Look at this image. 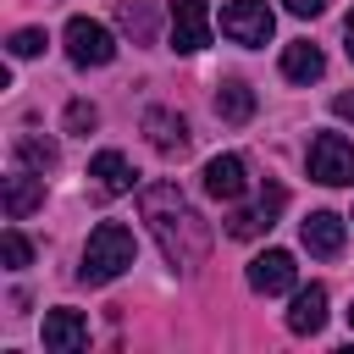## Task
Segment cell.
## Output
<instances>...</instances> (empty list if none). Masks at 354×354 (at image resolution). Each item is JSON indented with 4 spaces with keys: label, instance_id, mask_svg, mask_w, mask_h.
<instances>
[{
    "label": "cell",
    "instance_id": "1",
    "mask_svg": "<svg viewBox=\"0 0 354 354\" xmlns=\"http://www.w3.org/2000/svg\"><path fill=\"white\" fill-rule=\"evenodd\" d=\"M138 210H144V221H149V232H155V243H160V254H166L171 271H194V266L210 254V227H205V216L188 205V194H183L177 183H149V188H138Z\"/></svg>",
    "mask_w": 354,
    "mask_h": 354
},
{
    "label": "cell",
    "instance_id": "2",
    "mask_svg": "<svg viewBox=\"0 0 354 354\" xmlns=\"http://www.w3.org/2000/svg\"><path fill=\"white\" fill-rule=\"evenodd\" d=\"M133 254H138V243H133V232L122 227V221H100L94 232H88V243H83V266H77V277L83 282H116L127 266H133Z\"/></svg>",
    "mask_w": 354,
    "mask_h": 354
},
{
    "label": "cell",
    "instance_id": "3",
    "mask_svg": "<svg viewBox=\"0 0 354 354\" xmlns=\"http://www.w3.org/2000/svg\"><path fill=\"white\" fill-rule=\"evenodd\" d=\"M304 166H310L315 183H326V188H348V183H354V144H348L343 133H315Z\"/></svg>",
    "mask_w": 354,
    "mask_h": 354
},
{
    "label": "cell",
    "instance_id": "4",
    "mask_svg": "<svg viewBox=\"0 0 354 354\" xmlns=\"http://www.w3.org/2000/svg\"><path fill=\"white\" fill-rule=\"evenodd\" d=\"M271 28H277V17H271L266 0H227V6H221V33H227L232 44H243V50L271 44Z\"/></svg>",
    "mask_w": 354,
    "mask_h": 354
},
{
    "label": "cell",
    "instance_id": "5",
    "mask_svg": "<svg viewBox=\"0 0 354 354\" xmlns=\"http://www.w3.org/2000/svg\"><path fill=\"white\" fill-rule=\"evenodd\" d=\"M61 39H66V55H72V66H105V61L116 55V39H111V28H105V22H94V17H72Z\"/></svg>",
    "mask_w": 354,
    "mask_h": 354
},
{
    "label": "cell",
    "instance_id": "6",
    "mask_svg": "<svg viewBox=\"0 0 354 354\" xmlns=\"http://www.w3.org/2000/svg\"><path fill=\"white\" fill-rule=\"evenodd\" d=\"M210 44V6L205 0H171V50L199 55Z\"/></svg>",
    "mask_w": 354,
    "mask_h": 354
},
{
    "label": "cell",
    "instance_id": "7",
    "mask_svg": "<svg viewBox=\"0 0 354 354\" xmlns=\"http://www.w3.org/2000/svg\"><path fill=\"white\" fill-rule=\"evenodd\" d=\"M293 282H299V266H293L288 249H266V254L249 260V288L254 293L277 299V293H293Z\"/></svg>",
    "mask_w": 354,
    "mask_h": 354
},
{
    "label": "cell",
    "instance_id": "8",
    "mask_svg": "<svg viewBox=\"0 0 354 354\" xmlns=\"http://www.w3.org/2000/svg\"><path fill=\"white\" fill-rule=\"evenodd\" d=\"M299 243H304L315 260H337V254H343V243H348V227H343V216L315 210V216H304V221H299Z\"/></svg>",
    "mask_w": 354,
    "mask_h": 354
},
{
    "label": "cell",
    "instance_id": "9",
    "mask_svg": "<svg viewBox=\"0 0 354 354\" xmlns=\"http://www.w3.org/2000/svg\"><path fill=\"white\" fill-rule=\"evenodd\" d=\"M282 205H288V194H282L277 183H266L260 199H254V210H232V216H227V232H232V238H260L266 227H277Z\"/></svg>",
    "mask_w": 354,
    "mask_h": 354
},
{
    "label": "cell",
    "instance_id": "10",
    "mask_svg": "<svg viewBox=\"0 0 354 354\" xmlns=\"http://www.w3.org/2000/svg\"><path fill=\"white\" fill-rule=\"evenodd\" d=\"M83 343H88V315L83 310H66L61 304V310L44 315V348L50 354H77Z\"/></svg>",
    "mask_w": 354,
    "mask_h": 354
},
{
    "label": "cell",
    "instance_id": "11",
    "mask_svg": "<svg viewBox=\"0 0 354 354\" xmlns=\"http://www.w3.org/2000/svg\"><path fill=\"white\" fill-rule=\"evenodd\" d=\"M0 205H6V216L11 221H22V216H33L39 205H44V171H11L6 177V188H0Z\"/></svg>",
    "mask_w": 354,
    "mask_h": 354
},
{
    "label": "cell",
    "instance_id": "12",
    "mask_svg": "<svg viewBox=\"0 0 354 354\" xmlns=\"http://www.w3.org/2000/svg\"><path fill=\"white\" fill-rule=\"evenodd\" d=\"M243 188H249V171H243L238 155H210V160H205V194H210V199L232 205Z\"/></svg>",
    "mask_w": 354,
    "mask_h": 354
},
{
    "label": "cell",
    "instance_id": "13",
    "mask_svg": "<svg viewBox=\"0 0 354 354\" xmlns=\"http://www.w3.org/2000/svg\"><path fill=\"white\" fill-rule=\"evenodd\" d=\"M321 326H326V288H321V282H310V288H299V293H293L288 332H299V337H315Z\"/></svg>",
    "mask_w": 354,
    "mask_h": 354
},
{
    "label": "cell",
    "instance_id": "14",
    "mask_svg": "<svg viewBox=\"0 0 354 354\" xmlns=\"http://www.w3.org/2000/svg\"><path fill=\"white\" fill-rule=\"evenodd\" d=\"M321 72H326V55H321V44L299 39V44H288V50H282V77H288V83H315Z\"/></svg>",
    "mask_w": 354,
    "mask_h": 354
},
{
    "label": "cell",
    "instance_id": "15",
    "mask_svg": "<svg viewBox=\"0 0 354 354\" xmlns=\"http://www.w3.org/2000/svg\"><path fill=\"white\" fill-rule=\"evenodd\" d=\"M144 133H149V144H155L160 155H183V149H188V122L171 116V111H149V116H144Z\"/></svg>",
    "mask_w": 354,
    "mask_h": 354
},
{
    "label": "cell",
    "instance_id": "16",
    "mask_svg": "<svg viewBox=\"0 0 354 354\" xmlns=\"http://www.w3.org/2000/svg\"><path fill=\"white\" fill-rule=\"evenodd\" d=\"M88 177H94L105 194H133V166H127V155H116V149H100V155L88 160Z\"/></svg>",
    "mask_w": 354,
    "mask_h": 354
},
{
    "label": "cell",
    "instance_id": "17",
    "mask_svg": "<svg viewBox=\"0 0 354 354\" xmlns=\"http://www.w3.org/2000/svg\"><path fill=\"white\" fill-rule=\"evenodd\" d=\"M216 116H221V122H232V127H243V122L254 116V88H249V83H238V77H227V83L216 88Z\"/></svg>",
    "mask_w": 354,
    "mask_h": 354
},
{
    "label": "cell",
    "instance_id": "18",
    "mask_svg": "<svg viewBox=\"0 0 354 354\" xmlns=\"http://www.w3.org/2000/svg\"><path fill=\"white\" fill-rule=\"evenodd\" d=\"M17 160H22V166H33V171H50V166H55V144H50V138L22 133V138H17Z\"/></svg>",
    "mask_w": 354,
    "mask_h": 354
},
{
    "label": "cell",
    "instance_id": "19",
    "mask_svg": "<svg viewBox=\"0 0 354 354\" xmlns=\"http://www.w3.org/2000/svg\"><path fill=\"white\" fill-rule=\"evenodd\" d=\"M122 28H127L138 44H149V39H155V11H149L144 0H127V6H122Z\"/></svg>",
    "mask_w": 354,
    "mask_h": 354
},
{
    "label": "cell",
    "instance_id": "20",
    "mask_svg": "<svg viewBox=\"0 0 354 354\" xmlns=\"http://www.w3.org/2000/svg\"><path fill=\"white\" fill-rule=\"evenodd\" d=\"M0 254H6V271H22V266H33V243H28L17 227H6V232H0Z\"/></svg>",
    "mask_w": 354,
    "mask_h": 354
},
{
    "label": "cell",
    "instance_id": "21",
    "mask_svg": "<svg viewBox=\"0 0 354 354\" xmlns=\"http://www.w3.org/2000/svg\"><path fill=\"white\" fill-rule=\"evenodd\" d=\"M6 50H11L17 61H28V55H39V50H44V33H39V28H17Z\"/></svg>",
    "mask_w": 354,
    "mask_h": 354
},
{
    "label": "cell",
    "instance_id": "22",
    "mask_svg": "<svg viewBox=\"0 0 354 354\" xmlns=\"http://www.w3.org/2000/svg\"><path fill=\"white\" fill-rule=\"evenodd\" d=\"M94 122H100V111H94L88 100H72V105H66V133H88Z\"/></svg>",
    "mask_w": 354,
    "mask_h": 354
},
{
    "label": "cell",
    "instance_id": "23",
    "mask_svg": "<svg viewBox=\"0 0 354 354\" xmlns=\"http://www.w3.org/2000/svg\"><path fill=\"white\" fill-rule=\"evenodd\" d=\"M282 6H288L293 17H321V11H326V0H282Z\"/></svg>",
    "mask_w": 354,
    "mask_h": 354
},
{
    "label": "cell",
    "instance_id": "24",
    "mask_svg": "<svg viewBox=\"0 0 354 354\" xmlns=\"http://www.w3.org/2000/svg\"><path fill=\"white\" fill-rule=\"evenodd\" d=\"M332 111H337V122H354V88H343V94L332 100Z\"/></svg>",
    "mask_w": 354,
    "mask_h": 354
},
{
    "label": "cell",
    "instance_id": "25",
    "mask_svg": "<svg viewBox=\"0 0 354 354\" xmlns=\"http://www.w3.org/2000/svg\"><path fill=\"white\" fill-rule=\"evenodd\" d=\"M343 39H348V61H354V11H348V22H343Z\"/></svg>",
    "mask_w": 354,
    "mask_h": 354
},
{
    "label": "cell",
    "instance_id": "26",
    "mask_svg": "<svg viewBox=\"0 0 354 354\" xmlns=\"http://www.w3.org/2000/svg\"><path fill=\"white\" fill-rule=\"evenodd\" d=\"M348 326H354V304H348Z\"/></svg>",
    "mask_w": 354,
    "mask_h": 354
}]
</instances>
